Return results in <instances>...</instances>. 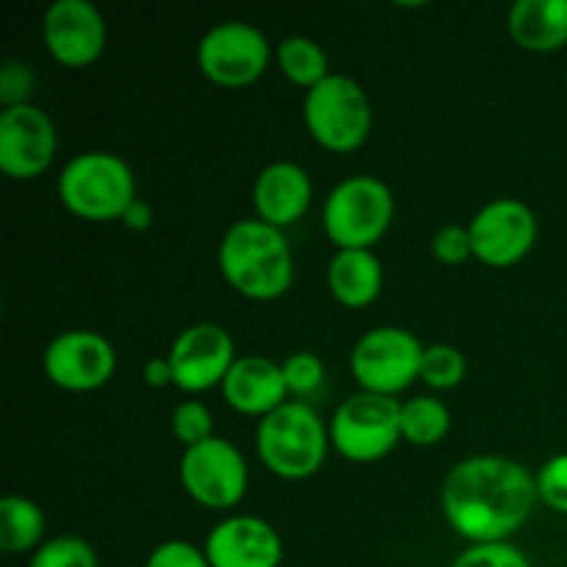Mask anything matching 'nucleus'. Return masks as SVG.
<instances>
[{"instance_id":"24","label":"nucleus","mask_w":567,"mask_h":567,"mask_svg":"<svg viewBox=\"0 0 567 567\" xmlns=\"http://www.w3.org/2000/svg\"><path fill=\"white\" fill-rule=\"evenodd\" d=\"M465 354L452 343H432L424 349V360H421V382H426L435 391H452L465 380Z\"/></svg>"},{"instance_id":"23","label":"nucleus","mask_w":567,"mask_h":567,"mask_svg":"<svg viewBox=\"0 0 567 567\" xmlns=\"http://www.w3.org/2000/svg\"><path fill=\"white\" fill-rule=\"evenodd\" d=\"M452 413L435 396H415L402 402V437L413 446H435L449 435Z\"/></svg>"},{"instance_id":"20","label":"nucleus","mask_w":567,"mask_h":567,"mask_svg":"<svg viewBox=\"0 0 567 567\" xmlns=\"http://www.w3.org/2000/svg\"><path fill=\"white\" fill-rule=\"evenodd\" d=\"M327 286L343 308H365L382 291V264L371 249H338L327 266Z\"/></svg>"},{"instance_id":"18","label":"nucleus","mask_w":567,"mask_h":567,"mask_svg":"<svg viewBox=\"0 0 567 567\" xmlns=\"http://www.w3.org/2000/svg\"><path fill=\"white\" fill-rule=\"evenodd\" d=\"M221 396L236 413L266 419L286 404L288 385L282 365L264 354H244L233 363L230 374L221 382Z\"/></svg>"},{"instance_id":"28","label":"nucleus","mask_w":567,"mask_h":567,"mask_svg":"<svg viewBox=\"0 0 567 567\" xmlns=\"http://www.w3.org/2000/svg\"><path fill=\"white\" fill-rule=\"evenodd\" d=\"M282 377H286L288 393L297 396H308V393L319 391L324 382V363L316 358L313 352H293L282 360Z\"/></svg>"},{"instance_id":"1","label":"nucleus","mask_w":567,"mask_h":567,"mask_svg":"<svg viewBox=\"0 0 567 567\" xmlns=\"http://www.w3.org/2000/svg\"><path fill=\"white\" fill-rule=\"evenodd\" d=\"M537 502V480L515 460L480 454L449 471L441 493L446 524L471 546L509 543L532 518Z\"/></svg>"},{"instance_id":"22","label":"nucleus","mask_w":567,"mask_h":567,"mask_svg":"<svg viewBox=\"0 0 567 567\" xmlns=\"http://www.w3.org/2000/svg\"><path fill=\"white\" fill-rule=\"evenodd\" d=\"M277 66L291 83L302 89L319 86L324 78H330V61L319 42L308 37H286L277 44Z\"/></svg>"},{"instance_id":"8","label":"nucleus","mask_w":567,"mask_h":567,"mask_svg":"<svg viewBox=\"0 0 567 567\" xmlns=\"http://www.w3.org/2000/svg\"><path fill=\"white\" fill-rule=\"evenodd\" d=\"M424 343L404 327H374L352 349V374L363 391L396 396L421 380Z\"/></svg>"},{"instance_id":"16","label":"nucleus","mask_w":567,"mask_h":567,"mask_svg":"<svg viewBox=\"0 0 567 567\" xmlns=\"http://www.w3.org/2000/svg\"><path fill=\"white\" fill-rule=\"evenodd\" d=\"M210 567H280L282 540L275 526L255 515H233L205 537Z\"/></svg>"},{"instance_id":"27","label":"nucleus","mask_w":567,"mask_h":567,"mask_svg":"<svg viewBox=\"0 0 567 567\" xmlns=\"http://www.w3.org/2000/svg\"><path fill=\"white\" fill-rule=\"evenodd\" d=\"M452 567H532V559L513 543H482L465 548Z\"/></svg>"},{"instance_id":"15","label":"nucleus","mask_w":567,"mask_h":567,"mask_svg":"<svg viewBox=\"0 0 567 567\" xmlns=\"http://www.w3.org/2000/svg\"><path fill=\"white\" fill-rule=\"evenodd\" d=\"M105 20L89 0H53L44 11L42 39L61 66L81 70L94 64L105 50Z\"/></svg>"},{"instance_id":"3","label":"nucleus","mask_w":567,"mask_h":567,"mask_svg":"<svg viewBox=\"0 0 567 567\" xmlns=\"http://www.w3.org/2000/svg\"><path fill=\"white\" fill-rule=\"evenodd\" d=\"M330 426L310 404L286 402L260 419L255 449L266 468L280 480H308L324 465L330 449Z\"/></svg>"},{"instance_id":"14","label":"nucleus","mask_w":567,"mask_h":567,"mask_svg":"<svg viewBox=\"0 0 567 567\" xmlns=\"http://www.w3.org/2000/svg\"><path fill=\"white\" fill-rule=\"evenodd\" d=\"M55 125L33 103L3 109L0 114V169L11 181H33L55 158Z\"/></svg>"},{"instance_id":"29","label":"nucleus","mask_w":567,"mask_h":567,"mask_svg":"<svg viewBox=\"0 0 567 567\" xmlns=\"http://www.w3.org/2000/svg\"><path fill=\"white\" fill-rule=\"evenodd\" d=\"M535 480L540 502L554 513L567 515V452L546 460Z\"/></svg>"},{"instance_id":"25","label":"nucleus","mask_w":567,"mask_h":567,"mask_svg":"<svg viewBox=\"0 0 567 567\" xmlns=\"http://www.w3.org/2000/svg\"><path fill=\"white\" fill-rule=\"evenodd\" d=\"M28 567H100L97 554L83 537L61 535L50 537L33 551Z\"/></svg>"},{"instance_id":"2","label":"nucleus","mask_w":567,"mask_h":567,"mask_svg":"<svg viewBox=\"0 0 567 567\" xmlns=\"http://www.w3.org/2000/svg\"><path fill=\"white\" fill-rule=\"evenodd\" d=\"M219 271L241 297L255 302L280 299L293 282L291 244L266 221L241 219L221 236Z\"/></svg>"},{"instance_id":"17","label":"nucleus","mask_w":567,"mask_h":567,"mask_svg":"<svg viewBox=\"0 0 567 567\" xmlns=\"http://www.w3.org/2000/svg\"><path fill=\"white\" fill-rule=\"evenodd\" d=\"M310 199H313V183L308 172L293 161H275L255 177L252 203L258 219L277 230L297 225L308 214Z\"/></svg>"},{"instance_id":"34","label":"nucleus","mask_w":567,"mask_h":567,"mask_svg":"<svg viewBox=\"0 0 567 567\" xmlns=\"http://www.w3.org/2000/svg\"><path fill=\"white\" fill-rule=\"evenodd\" d=\"M122 221H125L127 230H136V233L147 230V227L153 225V205L136 197L131 203V208L125 210V216H122Z\"/></svg>"},{"instance_id":"21","label":"nucleus","mask_w":567,"mask_h":567,"mask_svg":"<svg viewBox=\"0 0 567 567\" xmlns=\"http://www.w3.org/2000/svg\"><path fill=\"white\" fill-rule=\"evenodd\" d=\"M44 513L25 496H6L0 502V548L6 554H28L42 546Z\"/></svg>"},{"instance_id":"26","label":"nucleus","mask_w":567,"mask_h":567,"mask_svg":"<svg viewBox=\"0 0 567 567\" xmlns=\"http://www.w3.org/2000/svg\"><path fill=\"white\" fill-rule=\"evenodd\" d=\"M172 435L181 443L183 449H192L197 443L214 437V419H210V410L205 408L197 399H186L175 408L172 413Z\"/></svg>"},{"instance_id":"7","label":"nucleus","mask_w":567,"mask_h":567,"mask_svg":"<svg viewBox=\"0 0 567 567\" xmlns=\"http://www.w3.org/2000/svg\"><path fill=\"white\" fill-rule=\"evenodd\" d=\"M402 437V402L396 396L360 391L338 404L330 424V443L349 463H377Z\"/></svg>"},{"instance_id":"13","label":"nucleus","mask_w":567,"mask_h":567,"mask_svg":"<svg viewBox=\"0 0 567 567\" xmlns=\"http://www.w3.org/2000/svg\"><path fill=\"white\" fill-rule=\"evenodd\" d=\"M166 358L172 363L175 385L183 393H203L221 385L238 360L230 332L214 321L186 327L175 338Z\"/></svg>"},{"instance_id":"33","label":"nucleus","mask_w":567,"mask_h":567,"mask_svg":"<svg viewBox=\"0 0 567 567\" xmlns=\"http://www.w3.org/2000/svg\"><path fill=\"white\" fill-rule=\"evenodd\" d=\"M144 382H147L150 388L175 385V374H172L169 358L147 360V365H144Z\"/></svg>"},{"instance_id":"6","label":"nucleus","mask_w":567,"mask_h":567,"mask_svg":"<svg viewBox=\"0 0 567 567\" xmlns=\"http://www.w3.org/2000/svg\"><path fill=\"white\" fill-rule=\"evenodd\" d=\"M302 116L313 142L330 153H354L363 147L374 125L365 89L354 78L338 72L305 94Z\"/></svg>"},{"instance_id":"11","label":"nucleus","mask_w":567,"mask_h":567,"mask_svg":"<svg viewBox=\"0 0 567 567\" xmlns=\"http://www.w3.org/2000/svg\"><path fill=\"white\" fill-rule=\"evenodd\" d=\"M474 258L491 269H509L532 252L537 241V216L524 199L502 197L487 203L471 219Z\"/></svg>"},{"instance_id":"5","label":"nucleus","mask_w":567,"mask_h":567,"mask_svg":"<svg viewBox=\"0 0 567 567\" xmlns=\"http://www.w3.org/2000/svg\"><path fill=\"white\" fill-rule=\"evenodd\" d=\"M393 214L391 188L380 177L354 175L327 194L321 225L338 249H371L388 233Z\"/></svg>"},{"instance_id":"30","label":"nucleus","mask_w":567,"mask_h":567,"mask_svg":"<svg viewBox=\"0 0 567 567\" xmlns=\"http://www.w3.org/2000/svg\"><path fill=\"white\" fill-rule=\"evenodd\" d=\"M33 86H37V75H33L31 64L20 59L3 61V66H0V103H3V109L28 103Z\"/></svg>"},{"instance_id":"19","label":"nucleus","mask_w":567,"mask_h":567,"mask_svg":"<svg viewBox=\"0 0 567 567\" xmlns=\"http://www.w3.org/2000/svg\"><path fill=\"white\" fill-rule=\"evenodd\" d=\"M507 31L518 48L554 53L567 44V0H515Z\"/></svg>"},{"instance_id":"9","label":"nucleus","mask_w":567,"mask_h":567,"mask_svg":"<svg viewBox=\"0 0 567 567\" xmlns=\"http://www.w3.org/2000/svg\"><path fill=\"white\" fill-rule=\"evenodd\" d=\"M271 61V44L252 22L230 20L214 25L197 48V66L221 89H244L258 81Z\"/></svg>"},{"instance_id":"10","label":"nucleus","mask_w":567,"mask_h":567,"mask_svg":"<svg viewBox=\"0 0 567 567\" xmlns=\"http://www.w3.org/2000/svg\"><path fill=\"white\" fill-rule=\"evenodd\" d=\"M181 482L188 496L208 509H230L247 496L249 468L236 443L227 437H208L186 449L181 457Z\"/></svg>"},{"instance_id":"12","label":"nucleus","mask_w":567,"mask_h":567,"mask_svg":"<svg viewBox=\"0 0 567 567\" xmlns=\"http://www.w3.org/2000/svg\"><path fill=\"white\" fill-rule=\"evenodd\" d=\"M44 374L70 393L97 391L116 371V349L94 330H66L44 349Z\"/></svg>"},{"instance_id":"32","label":"nucleus","mask_w":567,"mask_h":567,"mask_svg":"<svg viewBox=\"0 0 567 567\" xmlns=\"http://www.w3.org/2000/svg\"><path fill=\"white\" fill-rule=\"evenodd\" d=\"M144 567H210L205 548L188 540H166L150 551Z\"/></svg>"},{"instance_id":"4","label":"nucleus","mask_w":567,"mask_h":567,"mask_svg":"<svg viewBox=\"0 0 567 567\" xmlns=\"http://www.w3.org/2000/svg\"><path fill=\"white\" fill-rule=\"evenodd\" d=\"M55 192L61 205L78 219H122L136 199V175L122 155L92 150L66 161Z\"/></svg>"},{"instance_id":"31","label":"nucleus","mask_w":567,"mask_h":567,"mask_svg":"<svg viewBox=\"0 0 567 567\" xmlns=\"http://www.w3.org/2000/svg\"><path fill=\"white\" fill-rule=\"evenodd\" d=\"M432 255H435L443 266H460L468 258H474L468 227L463 225L441 227V230L435 233V238H432Z\"/></svg>"}]
</instances>
